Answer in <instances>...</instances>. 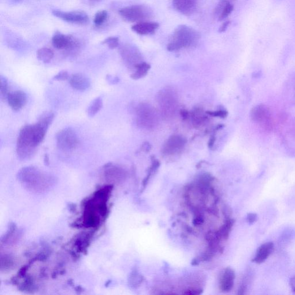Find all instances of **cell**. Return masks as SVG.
Returning a JSON list of instances; mask_svg holds the SVG:
<instances>
[{
    "mask_svg": "<svg viewBox=\"0 0 295 295\" xmlns=\"http://www.w3.org/2000/svg\"><path fill=\"white\" fill-rule=\"evenodd\" d=\"M102 43L107 45L110 49H114L119 46V38L115 37H109L106 39Z\"/></svg>",
    "mask_w": 295,
    "mask_h": 295,
    "instance_id": "28",
    "label": "cell"
},
{
    "mask_svg": "<svg viewBox=\"0 0 295 295\" xmlns=\"http://www.w3.org/2000/svg\"><path fill=\"white\" fill-rule=\"evenodd\" d=\"M193 123L195 127H200L206 121L208 117L203 114L201 108H196L192 113Z\"/></svg>",
    "mask_w": 295,
    "mask_h": 295,
    "instance_id": "23",
    "label": "cell"
},
{
    "mask_svg": "<svg viewBox=\"0 0 295 295\" xmlns=\"http://www.w3.org/2000/svg\"><path fill=\"white\" fill-rule=\"evenodd\" d=\"M142 281V277L136 271L132 272L130 277V283L133 287H136L139 285Z\"/></svg>",
    "mask_w": 295,
    "mask_h": 295,
    "instance_id": "27",
    "label": "cell"
},
{
    "mask_svg": "<svg viewBox=\"0 0 295 295\" xmlns=\"http://www.w3.org/2000/svg\"><path fill=\"white\" fill-rule=\"evenodd\" d=\"M159 27V24L156 22H149V21H141L132 26L133 32L141 36L153 34Z\"/></svg>",
    "mask_w": 295,
    "mask_h": 295,
    "instance_id": "16",
    "label": "cell"
},
{
    "mask_svg": "<svg viewBox=\"0 0 295 295\" xmlns=\"http://www.w3.org/2000/svg\"><path fill=\"white\" fill-rule=\"evenodd\" d=\"M274 249L275 246L273 242L264 243L258 247L252 261L257 264L263 263L270 257L274 251Z\"/></svg>",
    "mask_w": 295,
    "mask_h": 295,
    "instance_id": "14",
    "label": "cell"
},
{
    "mask_svg": "<svg viewBox=\"0 0 295 295\" xmlns=\"http://www.w3.org/2000/svg\"><path fill=\"white\" fill-rule=\"evenodd\" d=\"M103 169V175L108 181L119 180L125 175V172L122 168L110 163L105 164Z\"/></svg>",
    "mask_w": 295,
    "mask_h": 295,
    "instance_id": "15",
    "label": "cell"
},
{
    "mask_svg": "<svg viewBox=\"0 0 295 295\" xmlns=\"http://www.w3.org/2000/svg\"><path fill=\"white\" fill-rule=\"evenodd\" d=\"M232 1V0H220L218 5L215 8V15L219 17L221 12L224 10V8L226 7L228 4L231 3Z\"/></svg>",
    "mask_w": 295,
    "mask_h": 295,
    "instance_id": "30",
    "label": "cell"
},
{
    "mask_svg": "<svg viewBox=\"0 0 295 295\" xmlns=\"http://www.w3.org/2000/svg\"><path fill=\"white\" fill-rule=\"evenodd\" d=\"M37 58L41 62L49 63L54 57V52L49 48L43 47L37 51Z\"/></svg>",
    "mask_w": 295,
    "mask_h": 295,
    "instance_id": "22",
    "label": "cell"
},
{
    "mask_svg": "<svg viewBox=\"0 0 295 295\" xmlns=\"http://www.w3.org/2000/svg\"><path fill=\"white\" fill-rule=\"evenodd\" d=\"M216 136H215V134H214V135H212L211 138H210V140L209 142H208V147H209V149H212V148L214 147L215 141H216Z\"/></svg>",
    "mask_w": 295,
    "mask_h": 295,
    "instance_id": "36",
    "label": "cell"
},
{
    "mask_svg": "<svg viewBox=\"0 0 295 295\" xmlns=\"http://www.w3.org/2000/svg\"><path fill=\"white\" fill-rule=\"evenodd\" d=\"M19 1H20V0H14V2H19Z\"/></svg>",
    "mask_w": 295,
    "mask_h": 295,
    "instance_id": "40",
    "label": "cell"
},
{
    "mask_svg": "<svg viewBox=\"0 0 295 295\" xmlns=\"http://www.w3.org/2000/svg\"><path fill=\"white\" fill-rule=\"evenodd\" d=\"M258 219V216L254 213H250L247 216V222L250 224H254Z\"/></svg>",
    "mask_w": 295,
    "mask_h": 295,
    "instance_id": "33",
    "label": "cell"
},
{
    "mask_svg": "<svg viewBox=\"0 0 295 295\" xmlns=\"http://www.w3.org/2000/svg\"><path fill=\"white\" fill-rule=\"evenodd\" d=\"M17 177L25 189L34 193L48 192L56 182L55 176L34 166L21 168L17 173Z\"/></svg>",
    "mask_w": 295,
    "mask_h": 295,
    "instance_id": "3",
    "label": "cell"
},
{
    "mask_svg": "<svg viewBox=\"0 0 295 295\" xmlns=\"http://www.w3.org/2000/svg\"><path fill=\"white\" fill-rule=\"evenodd\" d=\"M206 114L212 116L219 117L224 119L228 116V112L226 110H219L215 111H206Z\"/></svg>",
    "mask_w": 295,
    "mask_h": 295,
    "instance_id": "31",
    "label": "cell"
},
{
    "mask_svg": "<svg viewBox=\"0 0 295 295\" xmlns=\"http://www.w3.org/2000/svg\"><path fill=\"white\" fill-rule=\"evenodd\" d=\"M235 279V272L231 268L225 269L220 280V287L221 291L225 292L231 291L233 287Z\"/></svg>",
    "mask_w": 295,
    "mask_h": 295,
    "instance_id": "12",
    "label": "cell"
},
{
    "mask_svg": "<svg viewBox=\"0 0 295 295\" xmlns=\"http://www.w3.org/2000/svg\"><path fill=\"white\" fill-rule=\"evenodd\" d=\"M122 56L128 63H133L136 62L137 58L140 57V55L135 48L129 46L126 47L122 50Z\"/></svg>",
    "mask_w": 295,
    "mask_h": 295,
    "instance_id": "21",
    "label": "cell"
},
{
    "mask_svg": "<svg viewBox=\"0 0 295 295\" xmlns=\"http://www.w3.org/2000/svg\"><path fill=\"white\" fill-rule=\"evenodd\" d=\"M103 99L99 97L93 100L87 108V114L90 118H93L103 107Z\"/></svg>",
    "mask_w": 295,
    "mask_h": 295,
    "instance_id": "20",
    "label": "cell"
},
{
    "mask_svg": "<svg viewBox=\"0 0 295 295\" xmlns=\"http://www.w3.org/2000/svg\"><path fill=\"white\" fill-rule=\"evenodd\" d=\"M186 144V140L180 136H172L166 142L163 148V153L170 155L180 153Z\"/></svg>",
    "mask_w": 295,
    "mask_h": 295,
    "instance_id": "8",
    "label": "cell"
},
{
    "mask_svg": "<svg viewBox=\"0 0 295 295\" xmlns=\"http://www.w3.org/2000/svg\"><path fill=\"white\" fill-rule=\"evenodd\" d=\"M136 71L131 75V78L133 80H138L145 77L149 72L151 66L146 63H141L135 67Z\"/></svg>",
    "mask_w": 295,
    "mask_h": 295,
    "instance_id": "19",
    "label": "cell"
},
{
    "mask_svg": "<svg viewBox=\"0 0 295 295\" xmlns=\"http://www.w3.org/2000/svg\"><path fill=\"white\" fill-rule=\"evenodd\" d=\"M106 79L110 84H116L119 82V78L116 76L107 75L106 77Z\"/></svg>",
    "mask_w": 295,
    "mask_h": 295,
    "instance_id": "34",
    "label": "cell"
},
{
    "mask_svg": "<svg viewBox=\"0 0 295 295\" xmlns=\"http://www.w3.org/2000/svg\"><path fill=\"white\" fill-rule=\"evenodd\" d=\"M180 114L182 119L184 120H187L188 119L189 114L187 110L185 109L181 110Z\"/></svg>",
    "mask_w": 295,
    "mask_h": 295,
    "instance_id": "37",
    "label": "cell"
},
{
    "mask_svg": "<svg viewBox=\"0 0 295 295\" xmlns=\"http://www.w3.org/2000/svg\"><path fill=\"white\" fill-rule=\"evenodd\" d=\"M8 81L6 77L0 76V95L2 99L7 98L8 93Z\"/></svg>",
    "mask_w": 295,
    "mask_h": 295,
    "instance_id": "26",
    "label": "cell"
},
{
    "mask_svg": "<svg viewBox=\"0 0 295 295\" xmlns=\"http://www.w3.org/2000/svg\"><path fill=\"white\" fill-rule=\"evenodd\" d=\"M50 125L38 121L36 124L27 125L21 129L16 145L18 158L23 160L33 157L37 148L44 140Z\"/></svg>",
    "mask_w": 295,
    "mask_h": 295,
    "instance_id": "1",
    "label": "cell"
},
{
    "mask_svg": "<svg viewBox=\"0 0 295 295\" xmlns=\"http://www.w3.org/2000/svg\"><path fill=\"white\" fill-rule=\"evenodd\" d=\"M69 76L67 71H62L54 76L53 80L58 81H65L69 79Z\"/></svg>",
    "mask_w": 295,
    "mask_h": 295,
    "instance_id": "32",
    "label": "cell"
},
{
    "mask_svg": "<svg viewBox=\"0 0 295 295\" xmlns=\"http://www.w3.org/2000/svg\"><path fill=\"white\" fill-rule=\"evenodd\" d=\"M200 39V34L196 29L186 25H180L173 32L167 49L174 51L196 46Z\"/></svg>",
    "mask_w": 295,
    "mask_h": 295,
    "instance_id": "4",
    "label": "cell"
},
{
    "mask_svg": "<svg viewBox=\"0 0 295 295\" xmlns=\"http://www.w3.org/2000/svg\"><path fill=\"white\" fill-rule=\"evenodd\" d=\"M52 14L58 18L68 23L77 24H84L88 23L89 17L84 12L75 11L72 12H64L54 10Z\"/></svg>",
    "mask_w": 295,
    "mask_h": 295,
    "instance_id": "7",
    "label": "cell"
},
{
    "mask_svg": "<svg viewBox=\"0 0 295 295\" xmlns=\"http://www.w3.org/2000/svg\"><path fill=\"white\" fill-rule=\"evenodd\" d=\"M119 14L129 22H141L149 19L152 15L151 9L142 5H134L121 9Z\"/></svg>",
    "mask_w": 295,
    "mask_h": 295,
    "instance_id": "5",
    "label": "cell"
},
{
    "mask_svg": "<svg viewBox=\"0 0 295 295\" xmlns=\"http://www.w3.org/2000/svg\"><path fill=\"white\" fill-rule=\"evenodd\" d=\"M289 284L290 288H291L293 291L295 292V276L290 279Z\"/></svg>",
    "mask_w": 295,
    "mask_h": 295,
    "instance_id": "38",
    "label": "cell"
},
{
    "mask_svg": "<svg viewBox=\"0 0 295 295\" xmlns=\"http://www.w3.org/2000/svg\"><path fill=\"white\" fill-rule=\"evenodd\" d=\"M7 101L13 110L19 111L27 103V95L22 91H16L8 94Z\"/></svg>",
    "mask_w": 295,
    "mask_h": 295,
    "instance_id": "10",
    "label": "cell"
},
{
    "mask_svg": "<svg viewBox=\"0 0 295 295\" xmlns=\"http://www.w3.org/2000/svg\"><path fill=\"white\" fill-rule=\"evenodd\" d=\"M108 12L106 11H101L97 13L94 20V23L97 27H99L105 23L108 18Z\"/></svg>",
    "mask_w": 295,
    "mask_h": 295,
    "instance_id": "25",
    "label": "cell"
},
{
    "mask_svg": "<svg viewBox=\"0 0 295 295\" xmlns=\"http://www.w3.org/2000/svg\"><path fill=\"white\" fill-rule=\"evenodd\" d=\"M230 23H231V21H225V22L222 25H221V27L219 28V32L221 33L226 31Z\"/></svg>",
    "mask_w": 295,
    "mask_h": 295,
    "instance_id": "35",
    "label": "cell"
},
{
    "mask_svg": "<svg viewBox=\"0 0 295 295\" xmlns=\"http://www.w3.org/2000/svg\"><path fill=\"white\" fill-rule=\"evenodd\" d=\"M235 221L233 219H228L217 233V240H227L230 232L231 231Z\"/></svg>",
    "mask_w": 295,
    "mask_h": 295,
    "instance_id": "18",
    "label": "cell"
},
{
    "mask_svg": "<svg viewBox=\"0 0 295 295\" xmlns=\"http://www.w3.org/2000/svg\"><path fill=\"white\" fill-rule=\"evenodd\" d=\"M198 0H173L175 10L186 16L192 15L196 11Z\"/></svg>",
    "mask_w": 295,
    "mask_h": 295,
    "instance_id": "11",
    "label": "cell"
},
{
    "mask_svg": "<svg viewBox=\"0 0 295 295\" xmlns=\"http://www.w3.org/2000/svg\"><path fill=\"white\" fill-rule=\"evenodd\" d=\"M112 190V185H107L97 191L87 199L82 213V223L86 228H95L101 223L107 213V202Z\"/></svg>",
    "mask_w": 295,
    "mask_h": 295,
    "instance_id": "2",
    "label": "cell"
},
{
    "mask_svg": "<svg viewBox=\"0 0 295 295\" xmlns=\"http://www.w3.org/2000/svg\"><path fill=\"white\" fill-rule=\"evenodd\" d=\"M56 142L58 149L64 151L75 150L79 139L75 131L71 128L61 130L56 135Z\"/></svg>",
    "mask_w": 295,
    "mask_h": 295,
    "instance_id": "6",
    "label": "cell"
},
{
    "mask_svg": "<svg viewBox=\"0 0 295 295\" xmlns=\"http://www.w3.org/2000/svg\"><path fill=\"white\" fill-rule=\"evenodd\" d=\"M268 114V108L264 106L259 105L253 108L251 112V116L253 121L259 123L266 120Z\"/></svg>",
    "mask_w": 295,
    "mask_h": 295,
    "instance_id": "17",
    "label": "cell"
},
{
    "mask_svg": "<svg viewBox=\"0 0 295 295\" xmlns=\"http://www.w3.org/2000/svg\"><path fill=\"white\" fill-rule=\"evenodd\" d=\"M233 10V6L231 3H229L228 5L224 8V10L221 12V14L219 16V20L223 21L226 19L227 17L231 14Z\"/></svg>",
    "mask_w": 295,
    "mask_h": 295,
    "instance_id": "29",
    "label": "cell"
},
{
    "mask_svg": "<svg viewBox=\"0 0 295 295\" xmlns=\"http://www.w3.org/2000/svg\"><path fill=\"white\" fill-rule=\"evenodd\" d=\"M52 43L56 49H69L76 46V42L72 36L56 32L52 38Z\"/></svg>",
    "mask_w": 295,
    "mask_h": 295,
    "instance_id": "9",
    "label": "cell"
},
{
    "mask_svg": "<svg viewBox=\"0 0 295 295\" xmlns=\"http://www.w3.org/2000/svg\"><path fill=\"white\" fill-rule=\"evenodd\" d=\"M69 83L73 89L84 92L90 88L91 80L82 73H75L70 77Z\"/></svg>",
    "mask_w": 295,
    "mask_h": 295,
    "instance_id": "13",
    "label": "cell"
},
{
    "mask_svg": "<svg viewBox=\"0 0 295 295\" xmlns=\"http://www.w3.org/2000/svg\"><path fill=\"white\" fill-rule=\"evenodd\" d=\"M160 163L157 159L155 158H152V164L149 168V171H148V173L146 176L145 178L144 181H143V186L144 188L145 187L152 176H153L154 173L157 171L159 167H160Z\"/></svg>",
    "mask_w": 295,
    "mask_h": 295,
    "instance_id": "24",
    "label": "cell"
},
{
    "mask_svg": "<svg viewBox=\"0 0 295 295\" xmlns=\"http://www.w3.org/2000/svg\"><path fill=\"white\" fill-rule=\"evenodd\" d=\"M44 163L45 165H47V166H48V165H49V158L48 155H47V154L45 155Z\"/></svg>",
    "mask_w": 295,
    "mask_h": 295,
    "instance_id": "39",
    "label": "cell"
}]
</instances>
